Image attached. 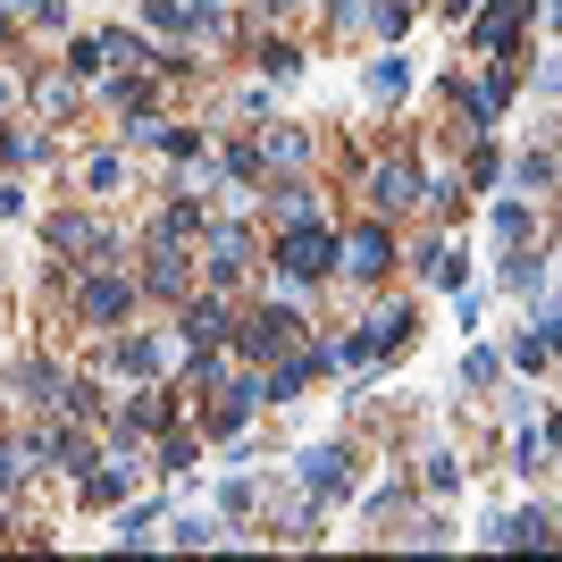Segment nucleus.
Listing matches in <instances>:
<instances>
[{
  "instance_id": "obj_10",
  "label": "nucleus",
  "mask_w": 562,
  "mask_h": 562,
  "mask_svg": "<svg viewBox=\"0 0 562 562\" xmlns=\"http://www.w3.org/2000/svg\"><path fill=\"white\" fill-rule=\"evenodd\" d=\"M303 478H311V496H344V478H353V462L319 445V454H303Z\"/></svg>"
},
{
  "instance_id": "obj_16",
  "label": "nucleus",
  "mask_w": 562,
  "mask_h": 562,
  "mask_svg": "<svg viewBox=\"0 0 562 562\" xmlns=\"http://www.w3.org/2000/svg\"><path fill=\"white\" fill-rule=\"evenodd\" d=\"M496 235H503V244H521V235H529V210H521V202H496Z\"/></svg>"
},
{
  "instance_id": "obj_18",
  "label": "nucleus",
  "mask_w": 562,
  "mask_h": 562,
  "mask_svg": "<svg viewBox=\"0 0 562 562\" xmlns=\"http://www.w3.org/2000/svg\"><path fill=\"white\" fill-rule=\"evenodd\" d=\"M101 60H110V42H76V51H67V67H76V76H101Z\"/></svg>"
},
{
  "instance_id": "obj_2",
  "label": "nucleus",
  "mask_w": 562,
  "mask_h": 562,
  "mask_svg": "<svg viewBox=\"0 0 562 562\" xmlns=\"http://www.w3.org/2000/svg\"><path fill=\"white\" fill-rule=\"evenodd\" d=\"M294 328H303L294 311H252L235 344H244V361H269V353H285V344H294Z\"/></svg>"
},
{
  "instance_id": "obj_11",
  "label": "nucleus",
  "mask_w": 562,
  "mask_h": 562,
  "mask_svg": "<svg viewBox=\"0 0 562 562\" xmlns=\"http://www.w3.org/2000/svg\"><path fill=\"white\" fill-rule=\"evenodd\" d=\"M487 537H496V546H546V537H554V512H512V521L487 529Z\"/></svg>"
},
{
  "instance_id": "obj_21",
  "label": "nucleus",
  "mask_w": 562,
  "mask_h": 562,
  "mask_svg": "<svg viewBox=\"0 0 562 562\" xmlns=\"http://www.w3.org/2000/svg\"><path fill=\"white\" fill-rule=\"evenodd\" d=\"M9 478H17V454H9V445H0V487H9Z\"/></svg>"
},
{
  "instance_id": "obj_24",
  "label": "nucleus",
  "mask_w": 562,
  "mask_h": 562,
  "mask_svg": "<svg viewBox=\"0 0 562 562\" xmlns=\"http://www.w3.org/2000/svg\"><path fill=\"white\" fill-rule=\"evenodd\" d=\"M269 9H278V0H269Z\"/></svg>"
},
{
  "instance_id": "obj_12",
  "label": "nucleus",
  "mask_w": 562,
  "mask_h": 562,
  "mask_svg": "<svg viewBox=\"0 0 562 562\" xmlns=\"http://www.w3.org/2000/svg\"><path fill=\"white\" fill-rule=\"evenodd\" d=\"M143 429H168V395H143V404H126L118 437H143Z\"/></svg>"
},
{
  "instance_id": "obj_7",
  "label": "nucleus",
  "mask_w": 562,
  "mask_h": 562,
  "mask_svg": "<svg viewBox=\"0 0 562 562\" xmlns=\"http://www.w3.org/2000/svg\"><path fill=\"white\" fill-rule=\"evenodd\" d=\"M51 244H60V252H93V260H110V252H118V235H110V227H93V219H51Z\"/></svg>"
},
{
  "instance_id": "obj_1",
  "label": "nucleus",
  "mask_w": 562,
  "mask_h": 562,
  "mask_svg": "<svg viewBox=\"0 0 562 562\" xmlns=\"http://www.w3.org/2000/svg\"><path fill=\"white\" fill-rule=\"evenodd\" d=\"M278 269L285 278H328V269H336V235H328L319 219H294L278 235Z\"/></svg>"
},
{
  "instance_id": "obj_19",
  "label": "nucleus",
  "mask_w": 562,
  "mask_h": 562,
  "mask_svg": "<svg viewBox=\"0 0 562 562\" xmlns=\"http://www.w3.org/2000/svg\"><path fill=\"white\" fill-rule=\"evenodd\" d=\"M159 152H168V159H193V152H202V135H186V126H168V135H159Z\"/></svg>"
},
{
  "instance_id": "obj_23",
  "label": "nucleus",
  "mask_w": 562,
  "mask_h": 562,
  "mask_svg": "<svg viewBox=\"0 0 562 562\" xmlns=\"http://www.w3.org/2000/svg\"><path fill=\"white\" fill-rule=\"evenodd\" d=\"M26 9H42V0H26Z\"/></svg>"
},
{
  "instance_id": "obj_4",
  "label": "nucleus",
  "mask_w": 562,
  "mask_h": 562,
  "mask_svg": "<svg viewBox=\"0 0 562 562\" xmlns=\"http://www.w3.org/2000/svg\"><path fill=\"white\" fill-rule=\"evenodd\" d=\"M370 202L386 210V219H395V210H411V202H420V168H411V159H386V168L370 177Z\"/></svg>"
},
{
  "instance_id": "obj_15",
  "label": "nucleus",
  "mask_w": 562,
  "mask_h": 562,
  "mask_svg": "<svg viewBox=\"0 0 562 562\" xmlns=\"http://www.w3.org/2000/svg\"><path fill=\"white\" fill-rule=\"evenodd\" d=\"M118 370L152 378V370H159V344H152V336H126V344H118Z\"/></svg>"
},
{
  "instance_id": "obj_22",
  "label": "nucleus",
  "mask_w": 562,
  "mask_h": 562,
  "mask_svg": "<svg viewBox=\"0 0 562 562\" xmlns=\"http://www.w3.org/2000/svg\"><path fill=\"white\" fill-rule=\"evenodd\" d=\"M454 9H462V17H470V9H478V0H454Z\"/></svg>"
},
{
  "instance_id": "obj_9",
  "label": "nucleus",
  "mask_w": 562,
  "mask_h": 562,
  "mask_svg": "<svg viewBox=\"0 0 562 562\" xmlns=\"http://www.w3.org/2000/svg\"><path fill=\"white\" fill-rule=\"evenodd\" d=\"M252 404H260V386H252V378H235V386H219V404H210V429H219V437H235V429L252 420Z\"/></svg>"
},
{
  "instance_id": "obj_14",
  "label": "nucleus",
  "mask_w": 562,
  "mask_h": 562,
  "mask_svg": "<svg viewBox=\"0 0 562 562\" xmlns=\"http://www.w3.org/2000/svg\"><path fill=\"white\" fill-rule=\"evenodd\" d=\"M126 487H135V470H85V496L93 503H118Z\"/></svg>"
},
{
  "instance_id": "obj_17",
  "label": "nucleus",
  "mask_w": 562,
  "mask_h": 562,
  "mask_svg": "<svg viewBox=\"0 0 562 562\" xmlns=\"http://www.w3.org/2000/svg\"><path fill=\"white\" fill-rule=\"evenodd\" d=\"M404 85H411L404 60H378V67H370V93H404Z\"/></svg>"
},
{
  "instance_id": "obj_3",
  "label": "nucleus",
  "mask_w": 562,
  "mask_h": 562,
  "mask_svg": "<svg viewBox=\"0 0 562 562\" xmlns=\"http://www.w3.org/2000/svg\"><path fill=\"white\" fill-rule=\"evenodd\" d=\"M521 17H529V0H487V9L470 17V42H478V51H503V42L521 34Z\"/></svg>"
},
{
  "instance_id": "obj_8",
  "label": "nucleus",
  "mask_w": 562,
  "mask_h": 562,
  "mask_svg": "<svg viewBox=\"0 0 562 562\" xmlns=\"http://www.w3.org/2000/svg\"><path fill=\"white\" fill-rule=\"evenodd\" d=\"M353 278H386V260H395V235L386 227H353Z\"/></svg>"
},
{
  "instance_id": "obj_20",
  "label": "nucleus",
  "mask_w": 562,
  "mask_h": 562,
  "mask_svg": "<svg viewBox=\"0 0 562 562\" xmlns=\"http://www.w3.org/2000/svg\"><path fill=\"white\" fill-rule=\"evenodd\" d=\"M17 210H26V193H17V186H0V219H17Z\"/></svg>"
},
{
  "instance_id": "obj_5",
  "label": "nucleus",
  "mask_w": 562,
  "mask_h": 562,
  "mask_svg": "<svg viewBox=\"0 0 562 562\" xmlns=\"http://www.w3.org/2000/svg\"><path fill=\"white\" fill-rule=\"evenodd\" d=\"M76 311L85 319H118V311H135V285L126 278H85L76 285Z\"/></svg>"
},
{
  "instance_id": "obj_13",
  "label": "nucleus",
  "mask_w": 562,
  "mask_h": 562,
  "mask_svg": "<svg viewBox=\"0 0 562 562\" xmlns=\"http://www.w3.org/2000/svg\"><path fill=\"white\" fill-rule=\"evenodd\" d=\"M152 285H159V294H186V252H177V244L152 252Z\"/></svg>"
},
{
  "instance_id": "obj_6",
  "label": "nucleus",
  "mask_w": 562,
  "mask_h": 562,
  "mask_svg": "<svg viewBox=\"0 0 562 562\" xmlns=\"http://www.w3.org/2000/svg\"><path fill=\"white\" fill-rule=\"evenodd\" d=\"M177 328H186L193 353H210V344H227V303H210V294H202V303H186V319H177Z\"/></svg>"
}]
</instances>
